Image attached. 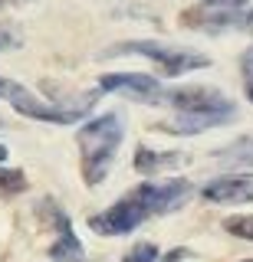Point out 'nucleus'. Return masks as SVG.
Listing matches in <instances>:
<instances>
[{"instance_id": "obj_14", "label": "nucleus", "mask_w": 253, "mask_h": 262, "mask_svg": "<svg viewBox=\"0 0 253 262\" xmlns=\"http://www.w3.org/2000/svg\"><path fill=\"white\" fill-rule=\"evenodd\" d=\"M154 259H158V246L138 243V246H132V249L125 252V259H122V262H154Z\"/></svg>"}, {"instance_id": "obj_18", "label": "nucleus", "mask_w": 253, "mask_h": 262, "mask_svg": "<svg viewBox=\"0 0 253 262\" xmlns=\"http://www.w3.org/2000/svg\"><path fill=\"white\" fill-rule=\"evenodd\" d=\"M187 256V249H174V252H168V256H165V262H181Z\"/></svg>"}, {"instance_id": "obj_2", "label": "nucleus", "mask_w": 253, "mask_h": 262, "mask_svg": "<svg viewBox=\"0 0 253 262\" xmlns=\"http://www.w3.org/2000/svg\"><path fill=\"white\" fill-rule=\"evenodd\" d=\"M154 105L174 108V118L165 121V125H158L161 131H171V135H201V131H207V128L227 125V121L237 118V105L224 92L207 89V85L165 89Z\"/></svg>"}, {"instance_id": "obj_10", "label": "nucleus", "mask_w": 253, "mask_h": 262, "mask_svg": "<svg viewBox=\"0 0 253 262\" xmlns=\"http://www.w3.org/2000/svg\"><path fill=\"white\" fill-rule=\"evenodd\" d=\"M187 158L181 151H165V154H158V151H148V147H138V154H135V170L138 174H154V170H165V167H181Z\"/></svg>"}, {"instance_id": "obj_16", "label": "nucleus", "mask_w": 253, "mask_h": 262, "mask_svg": "<svg viewBox=\"0 0 253 262\" xmlns=\"http://www.w3.org/2000/svg\"><path fill=\"white\" fill-rule=\"evenodd\" d=\"M20 43H23L20 30L10 27V23H0V53H4V49H17Z\"/></svg>"}, {"instance_id": "obj_3", "label": "nucleus", "mask_w": 253, "mask_h": 262, "mask_svg": "<svg viewBox=\"0 0 253 262\" xmlns=\"http://www.w3.org/2000/svg\"><path fill=\"white\" fill-rule=\"evenodd\" d=\"M122 138H125V128H122L119 112H105L79 128L76 141H79V154H83V177L89 187H99L105 180Z\"/></svg>"}, {"instance_id": "obj_20", "label": "nucleus", "mask_w": 253, "mask_h": 262, "mask_svg": "<svg viewBox=\"0 0 253 262\" xmlns=\"http://www.w3.org/2000/svg\"><path fill=\"white\" fill-rule=\"evenodd\" d=\"M247 262H253V259H247Z\"/></svg>"}, {"instance_id": "obj_11", "label": "nucleus", "mask_w": 253, "mask_h": 262, "mask_svg": "<svg viewBox=\"0 0 253 262\" xmlns=\"http://www.w3.org/2000/svg\"><path fill=\"white\" fill-rule=\"evenodd\" d=\"M217 161L220 164H237V167H253V138H240V141L220 147Z\"/></svg>"}, {"instance_id": "obj_6", "label": "nucleus", "mask_w": 253, "mask_h": 262, "mask_svg": "<svg viewBox=\"0 0 253 262\" xmlns=\"http://www.w3.org/2000/svg\"><path fill=\"white\" fill-rule=\"evenodd\" d=\"M187 27L220 36V33H250L253 30V10L240 7V10H198V13H184Z\"/></svg>"}, {"instance_id": "obj_15", "label": "nucleus", "mask_w": 253, "mask_h": 262, "mask_svg": "<svg viewBox=\"0 0 253 262\" xmlns=\"http://www.w3.org/2000/svg\"><path fill=\"white\" fill-rule=\"evenodd\" d=\"M240 76H243V92L253 102V46L243 49V56H240Z\"/></svg>"}, {"instance_id": "obj_13", "label": "nucleus", "mask_w": 253, "mask_h": 262, "mask_svg": "<svg viewBox=\"0 0 253 262\" xmlns=\"http://www.w3.org/2000/svg\"><path fill=\"white\" fill-rule=\"evenodd\" d=\"M224 229L230 236H240V239H253V216H227Z\"/></svg>"}, {"instance_id": "obj_1", "label": "nucleus", "mask_w": 253, "mask_h": 262, "mask_svg": "<svg viewBox=\"0 0 253 262\" xmlns=\"http://www.w3.org/2000/svg\"><path fill=\"white\" fill-rule=\"evenodd\" d=\"M191 196V184L187 180H161V184H138L132 193L115 200L105 213H95L89 226L102 236H125L138 229L148 216H161V213H174L181 203Z\"/></svg>"}, {"instance_id": "obj_5", "label": "nucleus", "mask_w": 253, "mask_h": 262, "mask_svg": "<svg viewBox=\"0 0 253 262\" xmlns=\"http://www.w3.org/2000/svg\"><path fill=\"white\" fill-rule=\"evenodd\" d=\"M0 98H4V102H10L20 115H27V118H33V121L72 125L69 115H63L53 102H43L40 95H33L27 85H20V82H13V79H4V76H0Z\"/></svg>"}, {"instance_id": "obj_19", "label": "nucleus", "mask_w": 253, "mask_h": 262, "mask_svg": "<svg viewBox=\"0 0 253 262\" xmlns=\"http://www.w3.org/2000/svg\"><path fill=\"white\" fill-rule=\"evenodd\" d=\"M4 161H7V147L0 144V164H4Z\"/></svg>"}, {"instance_id": "obj_9", "label": "nucleus", "mask_w": 253, "mask_h": 262, "mask_svg": "<svg viewBox=\"0 0 253 262\" xmlns=\"http://www.w3.org/2000/svg\"><path fill=\"white\" fill-rule=\"evenodd\" d=\"M43 207L53 213L56 229H60V239L50 246V259H53V262H83L86 249H83V243H79V236L72 233L69 216H66V213H63L60 207H56V203H43Z\"/></svg>"}, {"instance_id": "obj_12", "label": "nucleus", "mask_w": 253, "mask_h": 262, "mask_svg": "<svg viewBox=\"0 0 253 262\" xmlns=\"http://www.w3.org/2000/svg\"><path fill=\"white\" fill-rule=\"evenodd\" d=\"M20 190H27L23 170H0V196H13Z\"/></svg>"}, {"instance_id": "obj_8", "label": "nucleus", "mask_w": 253, "mask_h": 262, "mask_svg": "<svg viewBox=\"0 0 253 262\" xmlns=\"http://www.w3.org/2000/svg\"><path fill=\"white\" fill-rule=\"evenodd\" d=\"M207 203H250L253 200V174H224L201 187Z\"/></svg>"}, {"instance_id": "obj_4", "label": "nucleus", "mask_w": 253, "mask_h": 262, "mask_svg": "<svg viewBox=\"0 0 253 262\" xmlns=\"http://www.w3.org/2000/svg\"><path fill=\"white\" fill-rule=\"evenodd\" d=\"M105 56H145V59L158 62V69L165 76H187L194 69H207L210 59L204 53L194 49H181V46H168V43H154V39H128L112 49H105Z\"/></svg>"}, {"instance_id": "obj_17", "label": "nucleus", "mask_w": 253, "mask_h": 262, "mask_svg": "<svg viewBox=\"0 0 253 262\" xmlns=\"http://www.w3.org/2000/svg\"><path fill=\"white\" fill-rule=\"evenodd\" d=\"M210 10H240V7H250V0H201Z\"/></svg>"}, {"instance_id": "obj_7", "label": "nucleus", "mask_w": 253, "mask_h": 262, "mask_svg": "<svg viewBox=\"0 0 253 262\" xmlns=\"http://www.w3.org/2000/svg\"><path fill=\"white\" fill-rule=\"evenodd\" d=\"M99 92H125L142 105H154L165 85L148 72H112V76L99 79Z\"/></svg>"}]
</instances>
